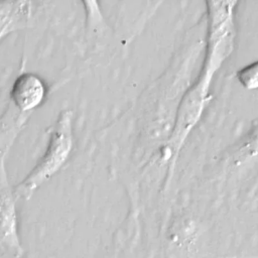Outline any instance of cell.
I'll list each match as a JSON object with an SVG mask.
<instances>
[{
    "mask_svg": "<svg viewBox=\"0 0 258 258\" xmlns=\"http://www.w3.org/2000/svg\"><path fill=\"white\" fill-rule=\"evenodd\" d=\"M73 117V111L70 109L59 112L50 129L48 143L43 155L24 179L14 187L17 199L29 200L67 162L74 146Z\"/></svg>",
    "mask_w": 258,
    "mask_h": 258,
    "instance_id": "obj_1",
    "label": "cell"
},
{
    "mask_svg": "<svg viewBox=\"0 0 258 258\" xmlns=\"http://www.w3.org/2000/svg\"><path fill=\"white\" fill-rule=\"evenodd\" d=\"M219 70V67L204 60L196 82L185 92L180 101L175 123L166 145V160L170 162V169L173 168L185 139L199 122L210 100V88Z\"/></svg>",
    "mask_w": 258,
    "mask_h": 258,
    "instance_id": "obj_2",
    "label": "cell"
},
{
    "mask_svg": "<svg viewBox=\"0 0 258 258\" xmlns=\"http://www.w3.org/2000/svg\"><path fill=\"white\" fill-rule=\"evenodd\" d=\"M16 200L14 188L7 179L4 158H0V249L11 257L20 258L23 248L19 237Z\"/></svg>",
    "mask_w": 258,
    "mask_h": 258,
    "instance_id": "obj_3",
    "label": "cell"
},
{
    "mask_svg": "<svg viewBox=\"0 0 258 258\" xmlns=\"http://www.w3.org/2000/svg\"><path fill=\"white\" fill-rule=\"evenodd\" d=\"M47 87L36 74L22 73L16 77L10 88V100L14 108L22 114H30L45 100Z\"/></svg>",
    "mask_w": 258,
    "mask_h": 258,
    "instance_id": "obj_4",
    "label": "cell"
},
{
    "mask_svg": "<svg viewBox=\"0 0 258 258\" xmlns=\"http://www.w3.org/2000/svg\"><path fill=\"white\" fill-rule=\"evenodd\" d=\"M32 14L27 1H0V42L12 32L27 26Z\"/></svg>",
    "mask_w": 258,
    "mask_h": 258,
    "instance_id": "obj_5",
    "label": "cell"
},
{
    "mask_svg": "<svg viewBox=\"0 0 258 258\" xmlns=\"http://www.w3.org/2000/svg\"><path fill=\"white\" fill-rule=\"evenodd\" d=\"M236 79L246 90L258 89V59L236 72Z\"/></svg>",
    "mask_w": 258,
    "mask_h": 258,
    "instance_id": "obj_6",
    "label": "cell"
}]
</instances>
